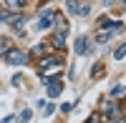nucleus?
<instances>
[{
  "label": "nucleus",
  "instance_id": "obj_1",
  "mask_svg": "<svg viewBox=\"0 0 126 123\" xmlns=\"http://www.w3.org/2000/svg\"><path fill=\"white\" fill-rule=\"evenodd\" d=\"M3 60L8 65H25L28 63V53H23V50H18V48H8L3 53Z\"/></svg>",
  "mask_w": 126,
  "mask_h": 123
},
{
  "label": "nucleus",
  "instance_id": "obj_2",
  "mask_svg": "<svg viewBox=\"0 0 126 123\" xmlns=\"http://www.w3.org/2000/svg\"><path fill=\"white\" fill-rule=\"evenodd\" d=\"M38 65H40V73H58L63 68V60L58 55H50V58H43Z\"/></svg>",
  "mask_w": 126,
  "mask_h": 123
},
{
  "label": "nucleus",
  "instance_id": "obj_3",
  "mask_svg": "<svg viewBox=\"0 0 126 123\" xmlns=\"http://www.w3.org/2000/svg\"><path fill=\"white\" fill-rule=\"evenodd\" d=\"M66 8L71 15H78V18H86L91 13V5L88 3H81V0H66Z\"/></svg>",
  "mask_w": 126,
  "mask_h": 123
},
{
  "label": "nucleus",
  "instance_id": "obj_4",
  "mask_svg": "<svg viewBox=\"0 0 126 123\" xmlns=\"http://www.w3.org/2000/svg\"><path fill=\"white\" fill-rule=\"evenodd\" d=\"M56 18H58V15H56V10H50V8L46 10V8H43V10H40V15H38L35 28H38V30H46V28L53 25V20H56Z\"/></svg>",
  "mask_w": 126,
  "mask_h": 123
},
{
  "label": "nucleus",
  "instance_id": "obj_5",
  "mask_svg": "<svg viewBox=\"0 0 126 123\" xmlns=\"http://www.w3.org/2000/svg\"><path fill=\"white\" fill-rule=\"evenodd\" d=\"M61 90H63V80L61 78H46V93H48V98L61 96Z\"/></svg>",
  "mask_w": 126,
  "mask_h": 123
},
{
  "label": "nucleus",
  "instance_id": "obj_6",
  "mask_svg": "<svg viewBox=\"0 0 126 123\" xmlns=\"http://www.w3.org/2000/svg\"><path fill=\"white\" fill-rule=\"evenodd\" d=\"M101 30H106V33H119V30H124V23H121V20L101 18Z\"/></svg>",
  "mask_w": 126,
  "mask_h": 123
},
{
  "label": "nucleus",
  "instance_id": "obj_7",
  "mask_svg": "<svg viewBox=\"0 0 126 123\" xmlns=\"http://www.w3.org/2000/svg\"><path fill=\"white\" fill-rule=\"evenodd\" d=\"M3 20H5V23H10V25H15V28H20V23H23V18H20L18 13H10V10H8V13H3Z\"/></svg>",
  "mask_w": 126,
  "mask_h": 123
},
{
  "label": "nucleus",
  "instance_id": "obj_8",
  "mask_svg": "<svg viewBox=\"0 0 126 123\" xmlns=\"http://www.w3.org/2000/svg\"><path fill=\"white\" fill-rule=\"evenodd\" d=\"M73 48H76V53H78V55H86L88 50H91V45H88V40H86V38H78Z\"/></svg>",
  "mask_w": 126,
  "mask_h": 123
},
{
  "label": "nucleus",
  "instance_id": "obj_9",
  "mask_svg": "<svg viewBox=\"0 0 126 123\" xmlns=\"http://www.w3.org/2000/svg\"><path fill=\"white\" fill-rule=\"evenodd\" d=\"M50 43H53V48H58V50H63L68 43H66V33H56L53 35V40H50Z\"/></svg>",
  "mask_w": 126,
  "mask_h": 123
},
{
  "label": "nucleus",
  "instance_id": "obj_10",
  "mask_svg": "<svg viewBox=\"0 0 126 123\" xmlns=\"http://www.w3.org/2000/svg\"><path fill=\"white\" fill-rule=\"evenodd\" d=\"M28 0H5V8L8 10H23Z\"/></svg>",
  "mask_w": 126,
  "mask_h": 123
},
{
  "label": "nucleus",
  "instance_id": "obj_11",
  "mask_svg": "<svg viewBox=\"0 0 126 123\" xmlns=\"http://www.w3.org/2000/svg\"><path fill=\"white\" fill-rule=\"evenodd\" d=\"M103 111H106V116H111V118H119V113H121V108H119L116 103H106Z\"/></svg>",
  "mask_w": 126,
  "mask_h": 123
},
{
  "label": "nucleus",
  "instance_id": "obj_12",
  "mask_svg": "<svg viewBox=\"0 0 126 123\" xmlns=\"http://www.w3.org/2000/svg\"><path fill=\"white\" fill-rule=\"evenodd\" d=\"M109 40H111V33H106V30H101L96 35V43H109Z\"/></svg>",
  "mask_w": 126,
  "mask_h": 123
},
{
  "label": "nucleus",
  "instance_id": "obj_13",
  "mask_svg": "<svg viewBox=\"0 0 126 123\" xmlns=\"http://www.w3.org/2000/svg\"><path fill=\"white\" fill-rule=\"evenodd\" d=\"M30 118H33V111H30V108H28V111H23V113L18 116V121H20V123H28Z\"/></svg>",
  "mask_w": 126,
  "mask_h": 123
},
{
  "label": "nucleus",
  "instance_id": "obj_14",
  "mask_svg": "<svg viewBox=\"0 0 126 123\" xmlns=\"http://www.w3.org/2000/svg\"><path fill=\"white\" fill-rule=\"evenodd\" d=\"M46 50H48V43H38V45L33 48V55H43Z\"/></svg>",
  "mask_w": 126,
  "mask_h": 123
},
{
  "label": "nucleus",
  "instance_id": "obj_15",
  "mask_svg": "<svg viewBox=\"0 0 126 123\" xmlns=\"http://www.w3.org/2000/svg\"><path fill=\"white\" fill-rule=\"evenodd\" d=\"M124 53H126V48L119 45V48H116V53H113V58H116V60H124Z\"/></svg>",
  "mask_w": 126,
  "mask_h": 123
},
{
  "label": "nucleus",
  "instance_id": "obj_16",
  "mask_svg": "<svg viewBox=\"0 0 126 123\" xmlns=\"http://www.w3.org/2000/svg\"><path fill=\"white\" fill-rule=\"evenodd\" d=\"M121 93H124V86H121V83H119L116 88H113V90H111V96H113V98H119Z\"/></svg>",
  "mask_w": 126,
  "mask_h": 123
},
{
  "label": "nucleus",
  "instance_id": "obj_17",
  "mask_svg": "<svg viewBox=\"0 0 126 123\" xmlns=\"http://www.w3.org/2000/svg\"><path fill=\"white\" fill-rule=\"evenodd\" d=\"M8 48H10V45H8V40H5V38H0V55H3Z\"/></svg>",
  "mask_w": 126,
  "mask_h": 123
},
{
  "label": "nucleus",
  "instance_id": "obj_18",
  "mask_svg": "<svg viewBox=\"0 0 126 123\" xmlns=\"http://www.w3.org/2000/svg\"><path fill=\"white\" fill-rule=\"evenodd\" d=\"M101 73H103V65H101V63H98V65H96V68H93V78H98V75H101Z\"/></svg>",
  "mask_w": 126,
  "mask_h": 123
},
{
  "label": "nucleus",
  "instance_id": "obj_19",
  "mask_svg": "<svg viewBox=\"0 0 126 123\" xmlns=\"http://www.w3.org/2000/svg\"><path fill=\"white\" fill-rule=\"evenodd\" d=\"M106 3V8H111V5H119V3H124V0H103Z\"/></svg>",
  "mask_w": 126,
  "mask_h": 123
},
{
  "label": "nucleus",
  "instance_id": "obj_20",
  "mask_svg": "<svg viewBox=\"0 0 126 123\" xmlns=\"http://www.w3.org/2000/svg\"><path fill=\"white\" fill-rule=\"evenodd\" d=\"M71 108H73V103H63V106H61V111H63V113H68Z\"/></svg>",
  "mask_w": 126,
  "mask_h": 123
},
{
  "label": "nucleus",
  "instance_id": "obj_21",
  "mask_svg": "<svg viewBox=\"0 0 126 123\" xmlns=\"http://www.w3.org/2000/svg\"><path fill=\"white\" fill-rule=\"evenodd\" d=\"M86 123H98V116H91V118H88Z\"/></svg>",
  "mask_w": 126,
  "mask_h": 123
},
{
  "label": "nucleus",
  "instance_id": "obj_22",
  "mask_svg": "<svg viewBox=\"0 0 126 123\" xmlns=\"http://www.w3.org/2000/svg\"><path fill=\"white\" fill-rule=\"evenodd\" d=\"M113 123H124V121H121V118H116V121H113Z\"/></svg>",
  "mask_w": 126,
  "mask_h": 123
},
{
  "label": "nucleus",
  "instance_id": "obj_23",
  "mask_svg": "<svg viewBox=\"0 0 126 123\" xmlns=\"http://www.w3.org/2000/svg\"><path fill=\"white\" fill-rule=\"evenodd\" d=\"M40 3H48V0H40Z\"/></svg>",
  "mask_w": 126,
  "mask_h": 123
}]
</instances>
